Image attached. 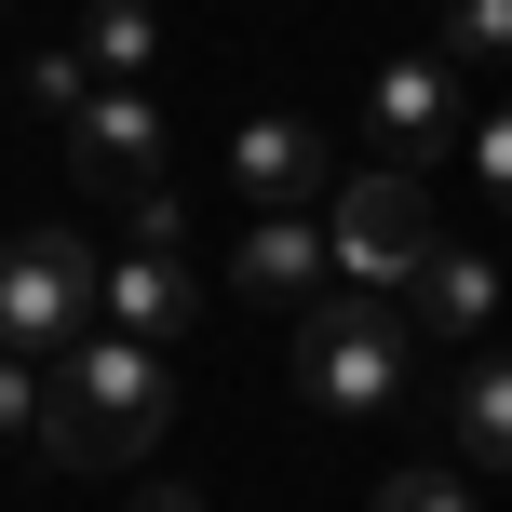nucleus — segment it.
I'll use <instances>...</instances> for the list:
<instances>
[{
    "mask_svg": "<svg viewBox=\"0 0 512 512\" xmlns=\"http://www.w3.org/2000/svg\"><path fill=\"white\" fill-rule=\"evenodd\" d=\"M135 512H203V499H189V486H162V499H135Z\"/></svg>",
    "mask_w": 512,
    "mask_h": 512,
    "instance_id": "obj_19",
    "label": "nucleus"
},
{
    "mask_svg": "<svg viewBox=\"0 0 512 512\" xmlns=\"http://www.w3.org/2000/svg\"><path fill=\"white\" fill-rule=\"evenodd\" d=\"M27 108H54V122H81V95H95V68H81V54H41V68L14 81Z\"/></svg>",
    "mask_w": 512,
    "mask_h": 512,
    "instance_id": "obj_14",
    "label": "nucleus"
},
{
    "mask_svg": "<svg viewBox=\"0 0 512 512\" xmlns=\"http://www.w3.org/2000/svg\"><path fill=\"white\" fill-rule=\"evenodd\" d=\"M68 337H95V243L14 230L0 243V351H68Z\"/></svg>",
    "mask_w": 512,
    "mask_h": 512,
    "instance_id": "obj_3",
    "label": "nucleus"
},
{
    "mask_svg": "<svg viewBox=\"0 0 512 512\" xmlns=\"http://www.w3.org/2000/svg\"><path fill=\"white\" fill-rule=\"evenodd\" d=\"M324 270H337V243L310 230V216H256L243 256H230V297H310Z\"/></svg>",
    "mask_w": 512,
    "mask_h": 512,
    "instance_id": "obj_10",
    "label": "nucleus"
},
{
    "mask_svg": "<svg viewBox=\"0 0 512 512\" xmlns=\"http://www.w3.org/2000/svg\"><path fill=\"white\" fill-rule=\"evenodd\" d=\"M230 189L256 216H297V203H324V122H297V108H256V122L230 135Z\"/></svg>",
    "mask_w": 512,
    "mask_h": 512,
    "instance_id": "obj_7",
    "label": "nucleus"
},
{
    "mask_svg": "<svg viewBox=\"0 0 512 512\" xmlns=\"http://www.w3.org/2000/svg\"><path fill=\"white\" fill-rule=\"evenodd\" d=\"M445 54L459 68H512V0H445Z\"/></svg>",
    "mask_w": 512,
    "mask_h": 512,
    "instance_id": "obj_13",
    "label": "nucleus"
},
{
    "mask_svg": "<svg viewBox=\"0 0 512 512\" xmlns=\"http://www.w3.org/2000/svg\"><path fill=\"white\" fill-rule=\"evenodd\" d=\"M162 418H176V364L149 351V337H68L41 378V459L54 472H122L162 445Z\"/></svg>",
    "mask_w": 512,
    "mask_h": 512,
    "instance_id": "obj_1",
    "label": "nucleus"
},
{
    "mask_svg": "<svg viewBox=\"0 0 512 512\" xmlns=\"http://www.w3.org/2000/svg\"><path fill=\"white\" fill-rule=\"evenodd\" d=\"M378 512H486V499H472L459 472H391V486H378Z\"/></svg>",
    "mask_w": 512,
    "mask_h": 512,
    "instance_id": "obj_15",
    "label": "nucleus"
},
{
    "mask_svg": "<svg viewBox=\"0 0 512 512\" xmlns=\"http://www.w3.org/2000/svg\"><path fill=\"white\" fill-rule=\"evenodd\" d=\"M324 243H337V283H405L418 256H432V176L418 162H378V176H351L337 189V216H324Z\"/></svg>",
    "mask_w": 512,
    "mask_h": 512,
    "instance_id": "obj_4",
    "label": "nucleus"
},
{
    "mask_svg": "<svg viewBox=\"0 0 512 512\" xmlns=\"http://www.w3.org/2000/svg\"><path fill=\"white\" fill-rule=\"evenodd\" d=\"M405 364H418V324L378 297V283H351V297H310L297 310V391L324 418H378L405 405Z\"/></svg>",
    "mask_w": 512,
    "mask_h": 512,
    "instance_id": "obj_2",
    "label": "nucleus"
},
{
    "mask_svg": "<svg viewBox=\"0 0 512 512\" xmlns=\"http://www.w3.org/2000/svg\"><path fill=\"white\" fill-rule=\"evenodd\" d=\"M472 176H486V203L512 216V95L486 108V122H472Z\"/></svg>",
    "mask_w": 512,
    "mask_h": 512,
    "instance_id": "obj_16",
    "label": "nucleus"
},
{
    "mask_svg": "<svg viewBox=\"0 0 512 512\" xmlns=\"http://www.w3.org/2000/svg\"><path fill=\"white\" fill-rule=\"evenodd\" d=\"M203 297H216V283L189 270V256H162V243H135V256H108V270H95L108 337H149V351H176V337L203 324Z\"/></svg>",
    "mask_w": 512,
    "mask_h": 512,
    "instance_id": "obj_6",
    "label": "nucleus"
},
{
    "mask_svg": "<svg viewBox=\"0 0 512 512\" xmlns=\"http://www.w3.org/2000/svg\"><path fill=\"white\" fill-rule=\"evenodd\" d=\"M68 54H81L95 81H149V54H162V14H149V0H95Z\"/></svg>",
    "mask_w": 512,
    "mask_h": 512,
    "instance_id": "obj_11",
    "label": "nucleus"
},
{
    "mask_svg": "<svg viewBox=\"0 0 512 512\" xmlns=\"http://www.w3.org/2000/svg\"><path fill=\"white\" fill-rule=\"evenodd\" d=\"M459 445H472L486 472H512V351H486V364L459 378Z\"/></svg>",
    "mask_w": 512,
    "mask_h": 512,
    "instance_id": "obj_12",
    "label": "nucleus"
},
{
    "mask_svg": "<svg viewBox=\"0 0 512 512\" xmlns=\"http://www.w3.org/2000/svg\"><path fill=\"white\" fill-rule=\"evenodd\" d=\"M68 176L108 189V203L162 189V108H149V81H95V95H81V122H68Z\"/></svg>",
    "mask_w": 512,
    "mask_h": 512,
    "instance_id": "obj_5",
    "label": "nucleus"
},
{
    "mask_svg": "<svg viewBox=\"0 0 512 512\" xmlns=\"http://www.w3.org/2000/svg\"><path fill=\"white\" fill-rule=\"evenodd\" d=\"M0 432H41V364L0 351Z\"/></svg>",
    "mask_w": 512,
    "mask_h": 512,
    "instance_id": "obj_17",
    "label": "nucleus"
},
{
    "mask_svg": "<svg viewBox=\"0 0 512 512\" xmlns=\"http://www.w3.org/2000/svg\"><path fill=\"white\" fill-rule=\"evenodd\" d=\"M364 122H378L391 162H432L445 135H459V68H432V54H391L378 81H364Z\"/></svg>",
    "mask_w": 512,
    "mask_h": 512,
    "instance_id": "obj_8",
    "label": "nucleus"
},
{
    "mask_svg": "<svg viewBox=\"0 0 512 512\" xmlns=\"http://www.w3.org/2000/svg\"><path fill=\"white\" fill-rule=\"evenodd\" d=\"M0 14H14V0H0Z\"/></svg>",
    "mask_w": 512,
    "mask_h": 512,
    "instance_id": "obj_20",
    "label": "nucleus"
},
{
    "mask_svg": "<svg viewBox=\"0 0 512 512\" xmlns=\"http://www.w3.org/2000/svg\"><path fill=\"white\" fill-rule=\"evenodd\" d=\"M405 324H432V337H486L499 324V270H486V256H472V243H432V256H418V270H405Z\"/></svg>",
    "mask_w": 512,
    "mask_h": 512,
    "instance_id": "obj_9",
    "label": "nucleus"
},
{
    "mask_svg": "<svg viewBox=\"0 0 512 512\" xmlns=\"http://www.w3.org/2000/svg\"><path fill=\"white\" fill-rule=\"evenodd\" d=\"M122 216H135V243H162V256H176V230H189V203H176V189H135Z\"/></svg>",
    "mask_w": 512,
    "mask_h": 512,
    "instance_id": "obj_18",
    "label": "nucleus"
}]
</instances>
